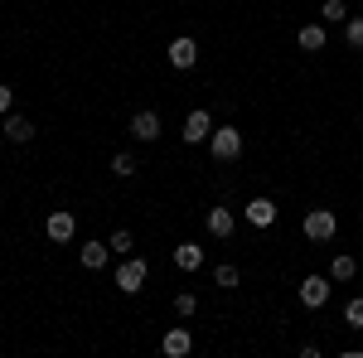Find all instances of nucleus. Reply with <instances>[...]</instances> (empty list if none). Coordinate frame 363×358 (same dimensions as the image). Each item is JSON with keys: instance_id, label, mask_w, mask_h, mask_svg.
Wrapping results in <instances>:
<instances>
[{"instance_id": "f257e3e1", "label": "nucleus", "mask_w": 363, "mask_h": 358, "mask_svg": "<svg viewBox=\"0 0 363 358\" xmlns=\"http://www.w3.org/2000/svg\"><path fill=\"white\" fill-rule=\"evenodd\" d=\"M208 155H213V160H238V155H242V131H238V126H213V136H208Z\"/></svg>"}, {"instance_id": "f03ea898", "label": "nucleus", "mask_w": 363, "mask_h": 358, "mask_svg": "<svg viewBox=\"0 0 363 358\" xmlns=\"http://www.w3.org/2000/svg\"><path fill=\"white\" fill-rule=\"evenodd\" d=\"M145 276H150V262L145 257H121V267H116V291H126V296H136L140 286H145Z\"/></svg>"}, {"instance_id": "7ed1b4c3", "label": "nucleus", "mask_w": 363, "mask_h": 358, "mask_svg": "<svg viewBox=\"0 0 363 358\" xmlns=\"http://www.w3.org/2000/svg\"><path fill=\"white\" fill-rule=\"evenodd\" d=\"M330 291H335V281H330V276H306L296 296H301L306 310H325V305H330Z\"/></svg>"}, {"instance_id": "20e7f679", "label": "nucleus", "mask_w": 363, "mask_h": 358, "mask_svg": "<svg viewBox=\"0 0 363 358\" xmlns=\"http://www.w3.org/2000/svg\"><path fill=\"white\" fill-rule=\"evenodd\" d=\"M335 233H339V218L330 213V208H310L306 213V237L310 242H330Z\"/></svg>"}, {"instance_id": "39448f33", "label": "nucleus", "mask_w": 363, "mask_h": 358, "mask_svg": "<svg viewBox=\"0 0 363 358\" xmlns=\"http://www.w3.org/2000/svg\"><path fill=\"white\" fill-rule=\"evenodd\" d=\"M44 233H49V242H73L78 218H73L68 208H54V213H49V223H44Z\"/></svg>"}, {"instance_id": "423d86ee", "label": "nucleus", "mask_w": 363, "mask_h": 358, "mask_svg": "<svg viewBox=\"0 0 363 358\" xmlns=\"http://www.w3.org/2000/svg\"><path fill=\"white\" fill-rule=\"evenodd\" d=\"M203 228H208V237L228 242V237L238 233V218H233V208H208V213H203Z\"/></svg>"}, {"instance_id": "0eeeda50", "label": "nucleus", "mask_w": 363, "mask_h": 358, "mask_svg": "<svg viewBox=\"0 0 363 358\" xmlns=\"http://www.w3.org/2000/svg\"><path fill=\"white\" fill-rule=\"evenodd\" d=\"M179 136L189 140V145H199V140H208V136H213V116H208L203 107H194L189 116H184V131H179Z\"/></svg>"}, {"instance_id": "6e6552de", "label": "nucleus", "mask_w": 363, "mask_h": 358, "mask_svg": "<svg viewBox=\"0 0 363 358\" xmlns=\"http://www.w3.org/2000/svg\"><path fill=\"white\" fill-rule=\"evenodd\" d=\"M0 131H5L10 145H29V140H34V121H29V116H15V111H5Z\"/></svg>"}, {"instance_id": "1a4fd4ad", "label": "nucleus", "mask_w": 363, "mask_h": 358, "mask_svg": "<svg viewBox=\"0 0 363 358\" xmlns=\"http://www.w3.org/2000/svg\"><path fill=\"white\" fill-rule=\"evenodd\" d=\"M131 136L145 140V145L160 140V111H136V116H131Z\"/></svg>"}, {"instance_id": "9d476101", "label": "nucleus", "mask_w": 363, "mask_h": 358, "mask_svg": "<svg viewBox=\"0 0 363 358\" xmlns=\"http://www.w3.org/2000/svg\"><path fill=\"white\" fill-rule=\"evenodd\" d=\"M160 349H165L169 358H184L189 349H194V334L184 330V325H174V330H165V339H160Z\"/></svg>"}, {"instance_id": "9b49d317", "label": "nucleus", "mask_w": 363, "mask_h": 358, "mask_svg": "<svg viewBox=\"0 0 363 358\" xmlns=\"http://www.w3.org/2000/svg\"><path fill=\"white\" fill-rule=\"evenodd\" d=\"M194 63H199V44L194 39H174V44H169V68L184 73V68H194Z\"/></svg>"}, {"instance_id": "f8f14e48", "label": "nucleus", "mask_w": 363, "mask_h": 358, "mask_svg": "<svg viewBox=\"0 0 363 358\" xmlns=\"http://www.w3.org/2000/svg\"><path fill=\"white\" fill-rule=\"evenodd\" d=\"M247 223H252V228H272V223H277V203L262 198V194L247 198Z\"/></svg>"}, {"instance_id": "ddd939ff", "label": "nucleus", "mask_w": 363, "mask_h": 358, "mask_svg": "<svg viewBox=\"0 0 363 358\" xmlns=\"http://www.w3.org/2000/svg\"><path fill=\"white\" fill-rule=\"evenodd\" d=\"M78 262H83L87 272H102V267L112 262V247H107V242H83V247H78Z\"/></svg>"}, {"instance_id": "4468645a", "label": "nucleus", "mask_w": 363, "mask_h": 358, "mask_svg": "<svg viewBox=\"0 0 363 358\" xmlns=\"http://www.w3.org/2000/svg\"><path fill=\"white\" fill-rule=\"evenodd\" d=\"M174 267H179V272H199V267H203V247H199V242H179V247H174Z\"/></svg>"}, {"instance_id": "2eb2a0df", "label": "nucleus", "mask_w": 363, "mask_h": 358, "mask_svg": "<svg viewBox=\"0 0 363 358\" xmlns=\"http://www.w3.org/2000/svg\"><path fill=\"white\" fill-rule=\"evenodd\" d=\"M301 49H306V54H320V49H325V25H306L301 29Z\"/></svg>"}, {"instance_id": "dca6fc26", "label": "nucleus", "mask_w": 363, "mask_h": 358, "mask_svg": "<svg viewBox=\"0 0 363 358\" xmlns=\"http://www.w3.org/2000/svg\"><path fill=\"white\" fill-rule=\"evenodd\" d=\"M354 276H359V262L354 257H335L330 262V281H354Z\"/></svg>"}, {"instance_id": "f3484780", "label": "nucleus", "mask_w": 363, "mask_h": 358, "mask_svg": "<svg viewBox=\"0 0 363 358\" xmlns=\"http://www.w3.org/2000/svg\"><path fill=\"white\" fill-rule=\"evenodd\" d=\"M344 44L349 49H363V15H349L344 20Z\"/></svg>"}, {"instance_id": "a211bd4d", "label": "nucleus", "mask_w": 363, "mask_h": 358, "mask_svg": "<svg viewBox=\"0 0 363 358\" xmlns=\"http://www.w3.org/2000/svg\"><path fill=\"white\" fill-rule=\"evenodd\" d=\"M107 247H112V257H131L136 242H131V233H126V228H116L112 237H107Z\"/></svg>"}, {"instance_id": "6ab92c4d", "label": "nucleus", "mask_w": 363, "mask_h": 358, "mask_svg": "<svg viewBox=\"0 0 363 358\" xmlns=\"http://www.w3.org/2000/svg\"><path fill=\"white\" fill-rule=\"evenodd\" d=\"M136 155H126V150H121V155H112V174L116 179H131V174H136Z\"/></svg>"}, {"instance_id": "aec40b11", "label": "nucleus", "mask_w": 363, "mask_h": 358, "mask_svg": "<svg viewBox=\"0 0 363 358\" xmlns=\"http://www.w3.org/2000/svg\"><path fill=\"white\" fill-rule=\"evenodd\" d=\"M344 325H349V330H359V334H363V296H354V301L344 305Z\"/></svg>"}, {"instance_id": "412c9836", "label": "nucleus", "mask_w": 363, "mask_h": 358, "mask_svg": "<svg viewBox=\"0 0 363 358\" xmlns=\"http://www.w3.org/2000/svg\"><path fill=\"white\" fill-rule=\"evenodd\" d=\"M320 15H325V25H344V20H349V5H344V0H325Z\"/></svg>"}, {"instance_id": "4be33fe9", "label": "nucleus", "mask_w": 363, "mask_h": 358, "mask_svg": "<svg viewBox=\"0 0 363 358\" xmlns=\"http://www.w3.org/2000/svg\"><path fill=\"white\" fill-rule=\"evenodd\" d=\"M194 310H199V296H194V291H179V296H174V315H179V320H189Z\"/></svg>"}, {"instance_id": "5701e85b", "label": "nucleus", "mask_w": 363, "mask_h": 358, "mask_svg": "<svg viewBox=\"0 0 363 358\" xmlns=\"http://www.w3.org/2000/svg\"><path fill=\"white\" fill-rule=\"evenodd\" d=\"M213 286L233 291V286H238V267H218V272H213Z\"/></svg>"}, {"instance_id": "b1692460", "label": "nucleus", "mask_w": 363, "mask_h": 358, "mask_svg": "<svg viewBox=\"0 0 363 358\" xmlns=\"http://www.w3.org/2000/svg\"><path fill=\"white\" fill-rule=\"evenodd\" d=\"M10 107H15V92H10V87L0 83V116H5V111H10Z\"/></svg>"}]
</instances>
